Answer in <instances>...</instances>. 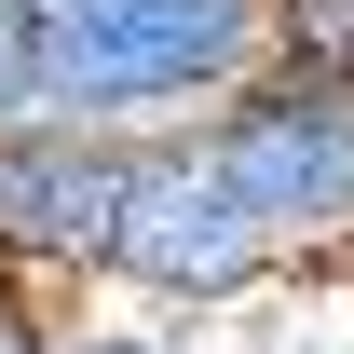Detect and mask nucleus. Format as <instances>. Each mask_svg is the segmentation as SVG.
Wrapping results in <instances>:
<instances>
[{
	"instance_id": "0eeeda50",
	"label": "nucleus",
	"mask_w": 354,
	"mask_h": 354,
	"mask_svg": "<svg viewBox=\"0 0 354 354\" xmlns=\"http://www.w3.org/2000/svg\"><path fill=\"white\" fill-rule=\"evenodd\" d=\"M0 123H41V55H28V0H0Z\"/></svg>"
},
{
	"instance_id": "423d86ee",
	"label": "nucleus",
	"mask_w": 354,
	"mask_h": 354,
	"mask_svg": "<svg viewBox=\"0 0 354 354\" xmlns=\"http://www.w3.org/2000/svg\"><path fill=\"white\" fill-rule=\"evenodd\" d=\"M55 327H68V313H55V286H28V272L0 259V354H55Z\"/></svg>"
},
{
	"instance_id": "39448f33",
	"label": "nucleus",
	"mask_w": 354,
	"mask_h": 354,
	"mask_svg": "<svg viewBox=\"0 0 354 354\" xmlns=\"http://www.w3.org/2000/svg\"><path fill=\"white\" fill-rule=\"evenodd\" d=\"M259 68H286V82H354V0H259Z\"/></svg>"
},
{
	"instance_id": "6e6552de",
	"label": "nucleus",
	"mask_w": 354,
	"mask_h": 354,
	"mask_svg": "<svg viewBox=\"0 0 354 354\" xmlns=\"http://www.w3.org/2000/svg\"><path fill=\"white\" fill-rule=\"evenodd\" d=\"M55 354H191V341H150V327H55Z\"/></svg>"
},
{
	"instance_id": "7ed1b4c3",
	"label": "nucleus",
	"mask_w": 354,
	"mask_h": 354,
	"mask_svg": "<svg viewBox=\"0 0 354 354\" xmlns=\"http://www.w3.org/2000/svg\"><path fill=\"white\" fill-rule=\"evenodd\" d=\"M205 164L232 177V205L259 218V245L286 272L300 259H354V82H286L259 68L245 95L205 109Z\"/></svg>"
},
{
	"instance_id": "20e7f679",
	"label": "nucleus",
	"mask_w": 354,
	"mask_h": 354,
	"mask_svg": "<svg viewBox=\"0 0 354 354\" xmlns=\"http://www.w3.org/2000/svg\"><path fill=\"white\" fill-rule=\"evenodd\" d=\"M109 205H123V136H95V123H0V259L28 286H95Z\"/></svg>"
},
{
	"instance_id": "f03ea898",
	"label": "nucleus",
	"mask_w": 354,
	"mask_h": 354,
	"mask_svg": "<svg viewBox=\"0 0 354 354\" xmlns=\"http://www.w3.org/2000/svg\"><path fill=\"white\" fill-rule=\"evenodd\" d=\"M259 218L232 205V177L205 164V136H123V205H109V245H95V286H123L150 313H232L272 286Z\"/></svg>"
},
{
	"instance_id": "f257e3e1",
	"label": "nucleus",
	"mask_w": 354,
	"mask_h": 354,
	"mask_svg": "<svg viewBox=\"0 0 354 354\" xmlns=\"http://www.w3.org/2000/svg\"><path fill=\"white\" fill-rule=\"evenodd\" d=\"M41 123L177 136L259 82V0H28Z\"/></svg>"
}]
</instances>
